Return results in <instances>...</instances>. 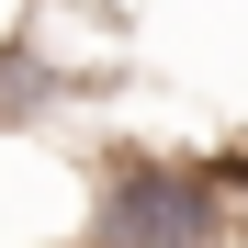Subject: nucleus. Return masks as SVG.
<instances>
[{"label": "nucleus", "instance_id": "f257e3e1", "mask_svg": "<svg viewBox=\"0 0 248 248\" xmlns=\"http://www.w3.org/2000/svg\"><path fill=\"white\" fill-rule=\"evenodd\" d=\"M226 170L215 158H102L79 248H226Z\"/></svg>", "mask_w": 248, "mask_h": 248}, {"label": "nucleus", "instance_id": "f03ea898", "mask_svg": "<svg viewBox=\"0 0 248 248\" xmlns=\"http://www.w3.org/2000/svg\"><path fill=\"white\" fill-rule=\"evenodd\" d=\"M68 102V68L46 46H0V124H34V113H57Z\"/></svg>", "mask_w": 248, "mask_h": 248}]
</instances>
